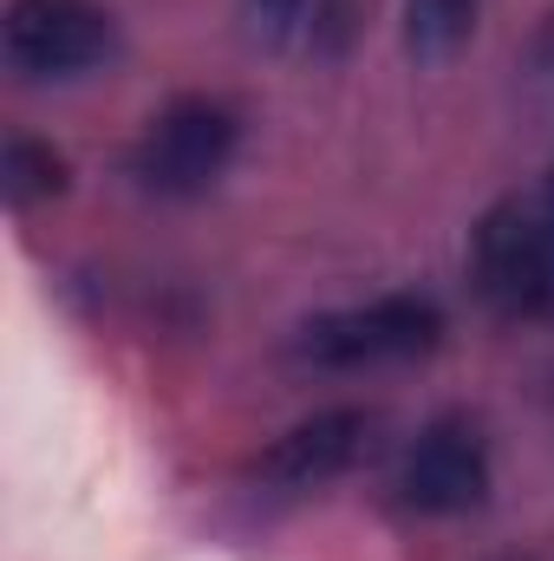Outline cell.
Returning <instances> with one entry per match:
<instances>
[{"label":"cell","mask_w":554,"mask_h":561,"mask_svg":"<svg viewBox=\"0 0 554 561\" xmlns=\"http://www.w3.org/2000/svg\"><path fill=\"white\" fill-rule=\"evenodd\" d=\"M235 150H242V112L229 99L189 92V99H170L143 125V138L131 144V176L143 196L189 203V196H209L222 183Z\"/></svg>","instance_id":"1"},{"label":"cell","mask_w":554,"mask_h":561,"mask_svg":"<svg viewBox=\"0 0 554 561\" xmlns=\"http://www.w3.org/2000/svg\"><path fill=\"white\" fill-rule=\"evenodd\" d=\"M443 340V307L430 294H379L359 307L313 313L293 340V353L320 373H359V366H405L437 353Z\"/></svg>","instance_id":"2"},{"label":"cell","mask_w":554,"mask_h":561,"mask_svg":"<svg viewBox=\"0 0 554 561\" xmlns=\"http://www.w3.org/2000/svg\"><path fill=\"white\" fill-rule=\"evenodd\" d=\"M470 280L496 320H554V268L529 196H503L470 229Z\"/></svg>","instance_id":"3"},{"label":"cell","mask_w":554,"mask_h":561,"mask_svg":"<svg viewBox=\"0 0 554 561\" xmlns=\"http://www.w3.org/2000/svg\"><path fill=\"white\" fill-rule=\"evenodd\" d=\"M7 66L33 85L46 79H85L112 59L118 26L99 0H13L0 26Z\"/></svg>","instance_id":"4"},{"label":"cell","mask_w":554,"mask_h":561,"mask_svg":"<svg viewBox=\"0 0 554 561\" xmlns=\"http://www.w3.org/2000/svg\"><path fill=\"white\" fill-rule=\"evenodd\" d=\"M399 503L412 516H470L489 503V444L470 419H437L417 431L399 463Z\"/></svg>","instance_id":"5"},{"label":"cell","mask_w":554,"mask_h":561,"mask_svg":"<svg viewBox=\"0 0 554 561\" xmlns=\"http://www.w3.org/2000/svg\"><path fill=\"white\" fill-rule=\"evenodd\" d=\"M372 444V412L359 405H333V412H313L293 431H280L275 444L255 457V477L280 490V496H307V490H326L339 483Z\"/></svg>","instance_id":"6"},{"label":"cell","mask_w":554,"mask_h":561,"mask_svg":"<svg viewBox=\"0 0 554 561\" xmlns=\"http://www.w3.org/2000/svg\"><path fill=\"white\" fill-rule=\"evenodd\" d=\"M66 183H72V170H66V157L46 138H26V131L7 138V150H0V196H7L13 216H26V209L66 196Z\"/></svg>","instance_id":"7"},{"label":"cell","mask_w":554,"mask_h":561,"mask_svg":"<svg viewBox=\"0 0 554 561\" xmlns=\"http://www.w3.org/2000/svg\"><path fill=\"white\" fill-rule=\"evenodd\" d=\"M483 0H405V53L417 66H450L476 39Z\"/></svg>","instance_id":"8"},{"label":"cell","mask_w":554,"mask_h":561,"mask_svg":"<svg viewBox=\"0 0 554 561\" xmlns=\"http://www.w3.org/2000/svg\"><path fill=\"white\" fill-rule=\"evenodd\" d=\"M307 7L313 0H242V26L255 46H287L307 26Z\"/></svg>","instance_id":"9"},{"label":"cell","mask_w":554,"mask_h":561,"mask_svg":"<svg viewBox=\"0 0 554 561\" xmlns=\"http://www.w3.org/2000/svg\"><path fill=\"white\" fill-rule=\"evenodd\" d=\"M522 79H529V92H535V105L554 112V13L535 26V39H529V59H522Z\"/></svg>","instance_id":"10"},{"label":"cell","mask_w":554,"mask_h":561,"mask_svg":"<svg viewBox=\"0 0 554 561\" xmlns=\"http://www.w3.org/2000/svg\"><path fill=\"white\" fill-rule=\"evenodd\" d=\"M529 209H535V229H542V249H549V268H554V170L529 190Z\"/></svg>","instance_id":"11"}]
</instances>
